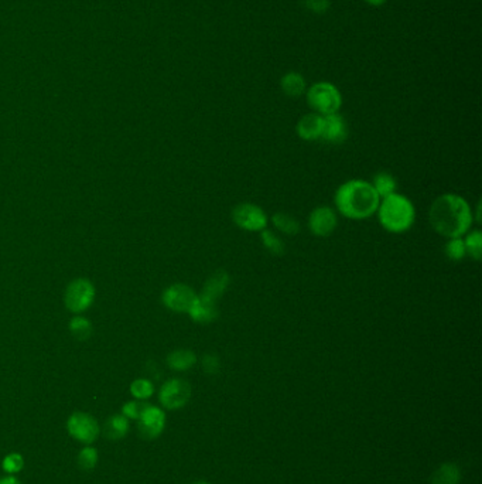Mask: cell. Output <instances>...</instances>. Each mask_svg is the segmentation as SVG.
<instances>
[{"label": "cell", "instance_id": "obj_28", "mask_svg": "<svg viewBox=\"0 0 482 484\" xmlns=\"http://www.w3.org/2000/svg\"><path fill=\"white\" fill-rule=\"evenodd\" d=\"M23 465H24L23 458H21L20 455H17V454H11V455L6 456L4 461H3V469H4V472L11 473V475L20 472V471L23 469Z\"/></svg>", "mask_w": 482, "mask_h": 484}, {"label": "cell", "instance_id": "obj_13", "mask_svg": "<svg viewBox=\"0 0 482 484\" xmlns=\"http://www.w3.org/2000/svg\"><path fill=\"white\" fill-rule=\"evenodd\" d=\"M218 302L211 300L202 295H197L191 309L188 310V316L200 325H208L217 320L218 317Z\"/></svg>", "mask_w": 482, "mask_h": 484}, {"label": "cell", "instance_id": "obj_2", "mask_svg": "<svg viewBox=\"0 0 482 484\" xmlns=\"http://www.w3.org/2000/svg\"><path fill=\"white\" fill-rule=\"evenodd\" d=\"M379 203L381 197L371 181L362 179H352L343 183L334 196L337 211L343 217L354 221H362L377 214Z\"/></svg>", "mask_w": 482, "mask_h": 484}, {"label": "cell", "instance_id": "obj_32", "mask_svg": "<svg viewBox=\"0 0 482 484\" xmlns=\"http://www.w3.org/2000/svg\"><path fill=\"white\" fill-rule=\"evenodd\" d=\"M0 484H21L16 478H13V476H7V478H3L1 480H0Z\"/></svg>", "mask_w": 482, "mask_h": 484}, {"label": "cell", "instance_id": "obj_27", "mask_svg": "<svg viewBox=\"0 0 482 484\" xmlns=\"http://www.w3.org/2000/svg\"><path fill=\"white\" fill-rule=\"evenodd\" d=\"M96 462H98V454L93 448H85L84 451H81L78 456V465L81 469H85V471L93 469L96 466Z\"/></svg>", "mask_w": 482, "mask_h": 484}, {"label": "cell", "instance_id": "obj_20", "mask_svg": "<svg viewBox=\"0 0 482 484\" xmlns=\"http://www.w3.org/2000/svg\"><path fill=\"white\" fill-rule=\"evenodd\" d=\"M282 89L287 96L292 98H299L300 95L304 94L306 91V82L304 78L300 74L296 72H289L282 78Z\"/></svg>", "mask_w": 482, "mask_h": 484}, {"label": "cell", "instance_id": "obj_22", "mask_svg": "<svg viewBox=\"0 0 482 484\" xmlns=\"http://www.w3.org/2000/svg\"><path fill=\"white\" fill-rule=\"evenodd\" d=\"M260 240H262V245L265 247V249L270 252L272 255L282 257L285 254L286 251L285 241L272 230L265 228L263 231H260Z\"/></svg>", "mask_w": 482, "mask_h": 484}, {"label": "cell", "instance_id": "obj_6", "mask_svg": "<svg viewBox=\"0 0 482 484\" xmlns=\"http://www.w3.org/2000/svg\"><path fill=\"white\" fill-rule=\"evenodd\" d=\"M95 298V288L86 279L72 281L65 291V306L74 313H82L91 308Z\"/></svg>", "mask_w": 482, "mask_h": 484}, {"label": "cell", "instance_id": "obj_9", "mask_svg": "<svg viewBox=\"0 0 482 484\" xmlns=\"http://www.w3.org/2000/svg\"><path fill=\"white\" fill-rule=\"evenodd\" d=\"M338 225V215L334 208L328 206L316 207L307 220V227L310 232L316 237L326 238L330 237Z\"/></svg>", "mask_w": 482, "mask_h": 484}, {"label": "cell", "instance_id": "obj_7", "mask_svg": "<svg viewBox=\"0 0 482 484\" xmlns=\"http://www.w3.org/2000/svg\"><path fill=\"white\" fill-rule=\"evenodd\" d=\"M191 397V385L181 378H173L163 384L160 390L159 400L161 405L167 410H180L183 408Z\"/></svg>", "mask_w": 482, "mask_h": 484}, {"label": "cell", "instance_id": "obj_5", "mask_svg": "<svg viewBox=\"0 0 482 484\" xmlns=\"http://www.w3.org/2000/svg\"><path fill=\"white\" fill-rule=\"evenodd\" d=\"M232 221L243 231L260 232L268 228L269 217L260 206L253 203H241L232 210Z\"/></svg>", "mask_w": 482, "mask_h": 484}, {"label": "cell", "instance_id": "obj_26", "mask_svg": "<svg viewBox=\"0 0 482 484\" xmlns=\"http://www.w3.org/2000/svg\"><path fill=\"white\" fill-rule=\"evenodd\" d=\"M69 329L72 332V334L79 339V340H85L91 336L92 333V327L91 323L84 319V317H75L71 323H69Z\"/></svg>", "mask_w": 482, "mask_h": 484}, {"label": "cell", "instance_id": "obj_10", "mask_svg": "<svg viewBox=\"0 0 482 484\" xmlns=\"http://www.w3.org/2000/svg\"><path fill=\"white\" fill-rule=\"evenodd\" d=\"M68 432L69 435L85 444V445H91L96 441V438L99 437V425L95 421V418H92L88 414L84 412H75L69 417L68 420Z\"/></svg>", "mask_w": 482, "mask_h": 484}, {"label": "cell", "instance_id": "obj_4", "mask_svg": "<svg viewBox=\"0 0 482 484\" xmlns=\"http://www.w3.org/2000/svg\"><path fill=\"white\" fill-rule=\"evenodd\" d=\"M310 108L323 116L337 113L343 105V96L335 85L330 82H317L307 92Z\"/></svg>", "mask_w": 482, "mask_h": 484}, {"label": "cell", "instance_id": "obj_16", "mask_svg": "<svg viewBox=\"0 0 482 484\" xmlns=\"http://www.w3.org/2000/svg\"><path fill=\"white\" fill-rule=\"evenodd\" d=\"M197 363V356L191 350H176L168 354L167 364L171 370L187 371L193 368Z\"/></svg>", "mask_w": 482, "mask_h": 484}, {"label": "cell", "instance_id": "obj_3", "mask_svg": "<svg viewBox=\"0 0 482 484\" xmlns=\"http://www.w3.org/2000/svg\"><path fill=\"white\" fill-rule=\"evenodd\" d=\"M377 214L382 228L391 234L408 232L416 221L415 204L399 193L381 198Z\"/></svg>", "mask_w": 482, "mask_h": 484}, {"label": "cell", "instance_id": "obj_31", "mask_svg": "<svg viewBox=\"0 0 482 484\" xmlns=\"http://www.w3.org/2000/svg\"><path fill=\"white\" fill-rule=\"evenodd\" d=\"M309 10L316 13H326L330 7V0H306Z\"/></svg>", "mask_w": 482, "mask_h": 484}, {"label": "cell", "instance_id": "obj_19", "mask_svg": "<svg viewBox=\"0 0 482 484\" xmlns=\"http://www.w3.org/2000/svg\"><path fill=\"white\" fill-rule=\"evenodd\" d=\"M127 431H129V421L125 415L110 417L103 427V434L109 441L122 439L127 434Z\"/></svg>", "mask_w": 482, "mask_h": 484}, {"label": "cell", "instance_id": "obj_12", "mask_svg": "<svg viewBox=\"0 0 482 484\" xmlns=\"http://www.w3.org/2000/svg\"><path fill=\"white\" fill-rule=\"evenodd\" d=\"M348 137V126L345 119L337 112L324 116L323 125V135L321 139L324 143L328 145H341Z\"/></svg>", "mask_w": 482, "mask_h": 484}, {"label": "cell", "instance_id": "obj_17", "mask_svg": "<svg viewBox=\"0 0 482 484\" xmlns=\"http://www.w3.org/2000/svg\"><path fill=\"white\" fill-rule=\"evenodd\" d=\"M371 184H372V187L375 188V191L378 193V196H379L381 198H385V197H388V196H391V194L398 193V191H396V190H398V181H396V179H395L391 173H388V171H379V173H377V174L374 176Z\"/></svg>", "mask_w": 482, "mask_h": 484}, {"label": "cell", "instance_id": "obj_8", "mask_svg": "<svg viewBox=\"0 0 482 484\" xmlns=\"http://www.w3.org/2000/svg\"><path fill=\"white\" fill-rule=\"evenodd\" d=\"M197 293L194 289L185 283H174L168 286L161 296L163 305L176 313H188L191 309Z\"/></svg>", "mask_w": 482, "mask_h": 484}, {"label": "cell", "instance_id": "obj_24", "mask_svg": "<svg viewBox=\"0 0 482 484\" xmlns=\"http://www.w3.org/2000/svg\"><path fill=\"white\" fill-rule=\"evenodd\" d=\"M444 254L449 259L459 262L463 261L467 257V251H466V245H464V240L463 237H457V238H449V241L444 245Z\"/></svg>", "mask_w": 482, "mask_h": 484}, {"label": "cell", "instance_id": "obj_25", "mask_svg": "<svg viewBox=\"0 0 482 484\" xmlns=\"http://www.w3.org/2000/svg\"><path fill=\"white\" fill-rule=\"evenodd\" d=\"M130 393L137 400H147V398H150L153 395L154 387H153V384L149 380L139 378V380L132 383Z\"/></svg>", "mask_w": 482, "mask_h": 484}, {"label": "cell", "instance_id": "obj_1", "mask_svg": "<svg viewBox=\"0 0 482 484\" xmlns=\"http://www.w3.org/2000/svg\"><path fill=\"white\" fill-rule=\"evenodd\" d=\"M432 228L442 237H464L473 227L474 211L469 201L456 193L439 196L429 210Z\"/></svg>", "mask_w": 482, "mask_h": 484}, {"label": "cell", "instance_id": "obj_33", "mask_svg": "<svg viewBox=\"0 0 482 484\" xmlns=\"http://www.w3.org/2000/svg\"><path fill=\"white\" fill-rule=\"evenodd\" d=\"M367 1H369L374 6H379V4H384L386 0H367Z\"/></svg>", "mask_w": 482, "mask_h": 484}, {"label": "cell", "instance_id": "obj_23", "mask_svg": "<svg viewBox=\"0 0 482 484\" xmlns=\"http://www.w3.org/2000/svg\"><path fill=\"white\" fill-rule=\"evenodd\" d=\"M464 240V245H466V251L467 255L471 257L476 261H480L482 258V232L480 230H470L466 234Z\"/></svg>", "mask_w": 482, "mask_h": 484}, {"label": "cell", "instance_id": "obj_29", "mask_svg": "<svg viewBox=\"0 0 482 484\" xmlns=\"http://www.w3.org/2000/svg\"><path fill=\"white\" fill-rule=\"evenodd\" d=\"M202 370L210 376L219 373V370H221L219 357L215 354H205L202 359Z\"/></svg>", "mask_w": 482, "mask_h": 484}, {"label": "cell", "instance_id": "obj_15", "mask_svg": "<svg viewBox=\"0 0 482 484\" xmlns=\"http://www.w3.org/2000/svg\"><path fill=\"white\" fill-rule=\"evenodd\" d=\"M229 282H231V278L228 275V272L219 269L217 272H214L205 282L204 285V289L200 295L211 299V300H215L218 302V299L225 293V291L228 289L229 286Z\"/></svg>", "mask_w": 482, "mask_h": 484}, {"label": "cell", "instance_id": "obj_30", "mask_svg": "<svg viewBox=\"0 0 482 484\" xmlns=\"http://www.w3.org/2000/svg\"><path fill=\"white\" fill-rule=\"evenodd\" d=\"M146 404L143 403H139V401H132V403H127L125 407H123V415L126 418H130V420H137L140 417V412L143 411Z\"/></svg>", "mask_w": 482, "mask_h": 484}, {"label": "cell", "instance_id": "obj_11", "mask_svg": "<svg viewBox=\"0 0 482 484\" xmlns=\"http://www.w3.org/2000/svg\"><path fill=\"white\" fill-rule=\"evenodd\" d=\"M166 427V415L164 412L153 405H144L140 417L137 418V429L143 439L151 441L161 435Z\"/></svg>", "mask_w": 482, "mask_h": 484}, {"label": "cell", "instance_id": "obj_18", "mask_svg": "<svg viewBox=\"0 0 482 484\" xmlns=\"http://www.w3.org/2000/svg\"><path fill=\"white\" fill-rule=\"evenodd\" d=\"M272 224H273V227L280 234H285V235H289V237H294L300 231L299 220L294 215L287 214V213H276V214H273Z\"/></svg>", "mask_w": 482, "mask_h": 484}, {"label": "cell", "instance_id": "obj_21", "mask_svg": "<svg viewBox=\"0 0 482 484\" xmlns=\"http://www.w3.org/2000/svg\"><path fill=\"white\" fill-rule=\"evenodd\" d=\"M460 480L461 472L453 463L442 465L432 476V484H459Z\"/></svg>", "mask_w": 482, "mask_h": 484}, {"label": "cell", "instance_id": "obj_14", "mask_svg": "<svg viewBox=\"0 0 482 484\" xmlns=\"http://www.w3.org/2000/svg\"><path fill=\"white\" fill-rule=\"evenodd\" d=\"M323 125H324V116L319 115L316 112L304 115L296 126L297 136L306 142H316L321 139L323 135Z\"/></svg>", "mask_w": 482, "mask_h": 484}, {"label": "cell", "instance_id": "obj_34", "mask_svg": "<svg viewBox=\"0 0 482 484\" xmlns=\"http://www.w3.org/2000/svg\"><path fill=\"white\" fill-rule=\"evenodd\" d=\"M193 484H210L208 482H205V480H198V482H195V483Z\"/></svg>", "mask_w": 482, "mask_h": 484}]
</instances>
